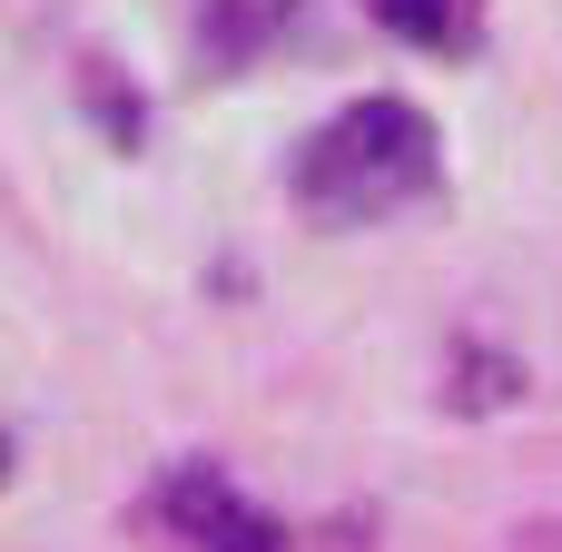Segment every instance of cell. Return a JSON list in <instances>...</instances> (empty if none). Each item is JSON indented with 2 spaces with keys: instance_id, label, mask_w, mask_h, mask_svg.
<instances>
[{
  "instance_id": "obj_4",
  "label": "cell",
  "mask_w": 562,
  "mask_h": 552,
  "mask_svg": "<svg viewBox=\"0 0 562 552\" xmlns=\"http://www.w3.org/2000/svg\"><path fill=\"white\" fill-rule=\"evenodd\" d=\"M0 474H10V444H0Z\"/></svg>"
},
{
  "instance_id": "obj_3",
  "label": "cell",
  "mask_w": 562,
  "mask_h": 552,
  "mask_svg": "<svg viewBox=\"0 0 562 552\" xmlns=\"http://www.w3.org/2000/svg\"><path fill=\"white\" fill-rule=\"evenodd\" d=\"M366 10H375L385 30H405V40H435V49L454 40V0H366Z\"/></svg>"
},
{
  "instance_id": "obj_2",
  "label": "cell",
  "mask_w": 562,
  "mask_h": 552,
  "mask_svg": "<svg viewBox=\"0 0 562 552\" xmlns=\"http://www.w3.org/2000/svg\"><path fill=\"white\" fill-rule=\"evenodd\" d=\"M158 514L178 523V543H198V552H277V523L227 484V474H168V494H158Z\"/></svg>"
},
{
  "instance_id": "obj_1",
  "label": "cell",
  "mask_w": 562,
  "mask_h": 552,
  "mask_svg": "<svg viewBox=\"0 0 562 552\" xmlns=\"http://www.w3.org/2000/svg\"><path fill=\"white\" fill-rule=\"evenodd\" d=\"M296 178H306V207L316 217H385V207H405L435 178V128L405 99H366V109H346L306 148Z\"/></svg>"
}]
</instances>
